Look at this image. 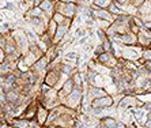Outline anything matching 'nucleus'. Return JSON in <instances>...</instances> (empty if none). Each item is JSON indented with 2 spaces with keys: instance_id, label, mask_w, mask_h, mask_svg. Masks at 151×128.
Instances as JSON below:
<instances>
[{
  "instance_id": "f257e3e1",
  "label": "nucleus",
  "mask_w": 151,
  "mask_h": 128,
  "mask_svg": "<svg viewBox=\"0 0 151 128\" xmlns=\"http://www.w3.org/2000/svg\"><path fill=\"white\" fill-rule=\"evenodd\" d=\"M65 33H67V27H65V26H63V25H60L59 27H57V30H56V38H55V41L61 40Z\"/></svg>"
},
{
  "instance_id": "f03ea898",
  "label": "nucleus",
  "mask_w": 151,
  "mask_h": 128,
  "mask_svg": "<svg viewBox=\"0 0 151 128\" xmlns=\"http://www.w3.org/2000/svg\"><path fill=\"white\" fill-rule=\"evenodd\" d=\"M110 104H112V100H110L109 97H105L104 100H97V101H94V105H97V106H109Z\"/></svg>"
},
{
  "instance_id": "7ed1b4c3",
  "label": "nucleus",
  "mask_w": 151,
  "mask_h": 128,
  "mask_svg": "<svg viewBox=\"0 0 151 128\" xmlns=\"http://www.w3.org/2000/svg\"><path fill=\"white\" fill-rule=\"evenodd\" d=\"M90 96L94 98V97H102L105 96V93H104V90L102 89H98V87H91L90 89Z\"/></svg>"
},
{
  "instance_id": "20e7f679",
  "label": "nucleus",
  "mask_w": 151,
  "mask_h": 128,
  "mask_svg": "<svg viewBox=\"0 0 151 128\" xmlns=\"http://www.w3.org/2000/svg\"><path fill=\"white\" fill-rule=\"evenodd\" d=\"M95 4L98 6V7H108L109 4H112L110 3V0H95Z\"/></svg>"
},
{
  "instance_id": "39448f33",
  "label": "nucleus",
  "mask_w": 151,
  "mask_h": 128,
  "mask_svg": "<svg viewBox=\"0 0 151 128\" xmlns=\"http://www.w3.org/2000/svg\"><path fill=\"white\" fill-rule=\"evenodd\" d=\"M71 89H72V82H71V81H67V82H65V85H64V90H63V91L70 93Z\"/></svg>"
},
{
  "instance_id": "423d86ee",
  "label": "nucleus",
  "mask_w": 151,
  "mask_h": 128,
  "mask_svg": "<svg viewBox=\"0 0 151 128\" xmlns=\"http://www.w3.org/2000/svg\"><path fill=\"white\" fill-rule=\"evenodd\" d=\"M4 8H7V10H17V6H15L14 3H11V1H8V3L4 4Z\"/></svg>"
},
{
  "instance_id": "0eeeda50",
  "label": "nucleus",
  "mask_w": 151,
  "mask_h": 128,
  "mask_svg": "<svg viewBox=\"0 0 151 128\" xmlns=\"http://www.w3.org/2000/svg\"><path fill=\"white\" fill-rule=\"evenodd\" d=\"M63 71L65 72V74H71V72H72V67H71V65H63Z\"/></svg>"
},
{
  "instance_id": "6e6552de",
  "label": "nucleus",
  "mask_w": 151,
  "mask_h": 128,
  "mask_svg": "<svg viewBox=\"0 0 151 128\" xmlns=\"http://www.w3.org/2000/svg\"><path fill=\"white\" fill-rule=\"evenodd\" d=\"M65 57H67L68 60H74V59H76V57H78V55L75 53V52H71V53H68Z\"/></svg>"
},
{
  "instance_id": "1a4fd4ad",
  "label": "nucleus",
  "mask_w": 151,
  "mask_h": 128,
  "mask_svg": "<svg viewBox=\"0 0 151 128\" xmlns=\"http://www.w3.org/2000/svg\"><path fill=\"white\" fill-rule=\"evenodd\" d=\"M84 34H86V30H84V29H78L76 30V36H83L84 37Z\"/></svg>"
},
{
  "instance_id": "9d476101",
  "label": "nucleus",
  "mask_w": 151,
  "mask_h": 128,
  "mask_svg": "<svg viewBox=\"0 0 151 128\" xmlns=\"http://www.w3.org/2000/svg\"><path fill=\"white\" fill-rule=\"evenodd\" d=\"M3 57H4V53H3V52H1V49H0V63L3 61Z\"/></svg>"
},
{
  "instance_id": "9b49d317",
  "label": "nucleus",
  "mask_w": 151,
  "mask_h": 128,
  "mask_svg": "<svg viewBox=\"0 0 151 128\" xmlns=\"http://www.w3.org/2000/svg\"><path fill=\"white\" fill-rule=\"evenodd\" d=\"M144 56L148 57V60H151V52H147V53H144Z\"/></svg>"
},
{
  "instance_id": "f8f14e48",
  "label": "nucleus",
  "mask_w": 151,
  "mask_h": 128,
  "mask_svg": "<svg viewBox=\"0 0 151 128\" xmlns=\"http://www.w3.org/2000/svg\"><path fill=\"white\" fill-rule=\"evenodd\" d=\"M61 1H65V3H70V1H72V3H74L75 0H61Z\"/></svg>"
},
{
  "instance_id": "ddd939ff",
  "label": "nucleus",
  "mask_w": 151,
  "mask_h": 128,
  "mask_svg": "<svg viewBox=\"0 0 151 128\" xmlns=\"http://www.w3.org/2000/svg\"><path fill=\"white\" fill-rule=\"evenodd\" d=\"M117 1H120V3H124V1H125V0H117Z\"/></svg>"
},
{
  "instance_id": "4468645a",
  "label": "nucleus",
  "mask_w": 151,
  "mask_h": 128,
  "mask_svg": "<svg viewBox=\"0 0 151 128\" xmlns=\"http://www.w3.org/2000/svg\"><path fill=\"white\" fill-rule=\"evenodd\" d=\"M0 22H1V18H0Z\"/></svg>"
}]
</instances>
